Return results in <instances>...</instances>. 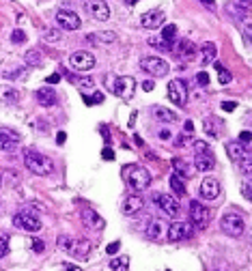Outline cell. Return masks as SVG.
Masks as SVG:
<instances>
[{
  "instance_id": "b9f144b4",
  "label": "cell",
  "mask_w": 252,
  "mask_h": 271,
  "mask_svg": "<svg viewBox=\"0 0 252 271\" xmlns=\"http://www.w3.org/2000/svg\"><path fill=\"white\" fill-rule=\"evenodd\" d=\"M24 39H26V35H24L22 30H13V32H11V41H13V43H22Z\"/></svg>"
},
{
  "instance_id": "603a6c76",
  "label": "cell",
  "mask_w": 252,
  "mask_h": 271,
  "mask_svg": "<svg viewBox=\"0 0 252 271\" xmlns=\"http://www.w3.org/2000/svg\"><path fill=\"white\" fill-rule=\"evenodd\" d=\"M82 220H84V224L88 226V228H95V230H102L104 224H106L102 215H97L93 209H84L82 211Z\"/></svg>"
},
{
  "instance_id": "ac0fdd59",
  "label": "cell",
  "mask_w": 252,
  "mask_h": 271,
  "mask_svg": "<svg viewBox=\"0 0 252 271\" xmlns=\"http://www.w3.org/2000/svg\"><path fill=\"white\" fill-rule=\"evenodd\" d=\"M17 142H20V136L15 131L0 127V151H13L17 147Z\"/></svg>"
},
{
  "instance_id": "4316f807",
  "label": "cell",
  "mask_w": 252,
  "mask_h": 271,
  "mask_svg": "<svg viewBox=\"0 0 252 271\" xmlns=\"http://www.w3.org/2000/svg\"><path fill=\"white\" fill-rule=\"evenodd\" d=\"M20 99V93L11 86H0V101L3 104H15Z\"/></svg>"
},
{
  "instance_id": "c3c4849f",
  "label": "cell",
  "mask_w": 252,
  "mask_h": 271,
  "mask_svg": "<svg viewBox=\"0 0 252 271\" xmlns=\"http://www.w3.org/2000/svg\"><path fill=\"white\" fill-rule=\"evenodd\" d=\"M235 108H237L235 101H224V104H222V110H227V112H233Z\"/></svg>"
},
{
  "instance_id": "db71d44e",
  "label": "cell",
  "mask_w": 252,
  "mask_h": 271,
  "mask_svg": "<svg viewBox=\"0 0 252 271\" xmlns=\"http://www.w3.org/2000/svg\"><path fill=\"white\" fill-rule=\"evenodd\" d=\"M65 140H67L65 131H58V133H56V142H58V144H62V142H65Z\"/></svg>"
},
{
  "instance_id": "ee69618b",
  "label": "cell",
  "mask_w": 252,
  "mask_h": 271,
  "mask_svg": "<svg viewBox=\"0 0 252 271\" xmlns=\"http://www.w3.org/2000/svg\"><path fill=\"white\" fill-rule=\"evenodd\" d=\"M248 142H252V133L250 131H241L239 133V144H248Z\"/></svg>"
},
{
  "instance_id": "9f6ffc18",
  "label": "cell",
  "mask_w": 252,
  "mask_h": 271,
  "mask_svg": "<svg viewBox=\"0 0 252 271\" xmlns=\"http://www.w3.org/2000/svg\"><path fill=\"white\" fill-rule=\"evenodd\" d=\"M160 138H162V140H168V138H170V131H168V129H162V131H160Z\"/></svg>"
},
{
  "instance_id": "d6a6232c",
  "label": "cell",
  "mask_w": 252,
  "mask_h": 271,
  "mask_svg": "<svg viewBox=\"0 0 252 271\" xmlns=\"http://www.w3.org/2000/svg\"><path fill=\"white\" fill-rule=\"evenodd\" d=\"M215 69H218V80H220V84H229L231 80H233V76H231V71L229 69H224L220 62H215Z\"/></svg>"
},
{
  "instance_id": "9a60e30c",
  "label": "cell",
  "mask_w": 252,
  "mask_h": 271,
  "mask_svg": "<svg viewBox=\"0 0 252 271\" xmlns=\"http://www.w3.org/2000/svg\"><path fill=\"white\" fill-rule=\"evenodd\" d=\"M220 183H218V179H213V177H207L203 179V183H201V196L205 198V200H215V198L220 196Z\"/></svg>"
},
{
  "instance_id": "2e32d148",
  "label": "cell",
  "mask_w": 252,
  "mask_h": 271,
  "mask_svg": "<svg viewBox=\"0 0 252 271\" xmlns=\"http://www.w3.org/2000/svg\"><path fill=\"white\" fill-rule=\"evenodd\" d=\"M164 20H166L164 11H160V9H155V11H149V13L142 15V17H140V24L145 26V28L153 30V28H160V26L164 24Z\"/></svg>"
},
{
  "instance_id": "277c9868",
  "label": "cell",
  "mask_w": 252,
  "mask_h": 271,
  "mask_svg": "<svg viewBox=\"0 0 252 271\" xmlns=\"http://www.w3.org/2000/svg\"><path fill=\"white\" fill-rule=\"evenodd\" d=\"M128 173V183L132 189H136V192H142V189H147L149 183H151V175H149V170L147 168H142V166H132L125 170Z\"/></svg>"
},
{
  "instance_id": "60d3db41",
  "label": "cell",
  "mask_w": 252,
  "mask_h": 271,
  "mask_svg": "<svg viewBox=\"0 0 252 271\" xmlns=\"http://www.w3.org/2000/svg\"><path fill=\"white\" fill-rule=\"evenodd\" d=\"M241 194H244L248 200H252V181H246V183L241 185Z\"/></svg>"
},
{
  "instance_id": "5bb4252c",
  "label": "cell",
  "mask_w": 252,
  "mask_h": 271,
  "mask_svg": "<svg viewBox=\"0 0 252 271\" xmlns=\"http://www.w3.org/2000/svg\"><path fill=\"white\" fill-rule=\"evenodd\" d=\"M86 11L91 13V17H95V20H100V22H106L108 17H110V9H108L104 0H88Z\"/></svg>"
},
{
  "instance_id": "11a10c76",
  "label": "cell",
  "mask_w": 252,
  "mask_h": 271,
  "mask_svg": "<svg viewBox=\"0 0 252 271\" xmlns=\"http://www.w3.org/2000/svg\"><path fill=\"white\" fill-rule=\"evenodd\" d=\"M185 142H187V136H183V133H181V136H179V140H177V147H183Z\"/></svg>"
},
{
  "instance_id": "e0dca14e",
  "label": "cell",
  "mask_w": 252,
  "mask_h": 271,
  "mask_svg": "<svg viewBox=\"0 0 252 271\" xmlns=\"http://www.w3.org/2000/svg\"><path fill=\"white\" fill-rule=\"evenodd\" d=\"M88 252H91V241L88 239H71V246L67 254L76 256V258H86Z\"/></svg>"
},
{
  "instance_id": "ab89813d",
  "label": "cell",
  "mask_w": 252,
  "mask_h": 271,
  "mask_svg": "<svg viewBox=\"0 0 252 271\" xmlns=\"http://www.w3.org/2000/svg\"><path fill=\"white\" fill-rule=\"evenodd\" d=\"M7 254H9V241H7V237L0 234V258H5Z\"/></svg>"
},
{
  "instance_id": "8fae6325",
  "label": "cell",
  "mask_w": 252,
  "mask_h": 271,
  "mask_svg": "<svg viewBox=\"0 0 252 271\" xmlns=\"http://www.w3.org/2000/svg\"><path fill=\"white\" fill-rule=\"evenodd\" d=\"M153 200H155V205L168 215V218H175V215H179V202H177V198H175V196H168V194H155V196H153Z\"/></svg>"
},
{
  "instance_id": "484cf974",
  "label": "cell",
  "mask_w": 252,
  "mask_h": 271,
  "mask_svg": "<svg viewBox=\"0 0 252 271\" xmlns=\"http://www.w3.org/2000/svg\"><path fill=\"white\" fill-rule=\"evenodd\" d=\"M37 101L41 106H54L56 104V93L52 88H39L37 90Z\"/></svg>"
},
{
  "instance_id": "83f0119b",
  "label": "cell",
  "mask_w": 252,
  "mask_h": 271,
  "mask_svg": "<svg viewBox=\"0 0 252 271\" xmlns=\"http://www.w3.org/2000/svg\"><path fill=\"white\" fill-rule=\"evenodd\" d=\"M153 114H155V119L158 121H164V123H175L177 121V114L175 112H170L166 110V108H153Z\"/></svg>"
},
{
  "instance_id": "4fadbf2b",
  "label": "cell",
  "mask_w": 252,
  "mask_h": 271,
  "mask_svg": "<svg viewBox=\"0 0 252 271\" xmlns=\"http://www.w3.org/2000/svg\"><path fill=\"white\" fill-rule=\"evenodd\" d=\"M190 234H192L190 224H185V222H175V224H170V226H168L166 239H168V241H173V243H177V241L187 239Z\"/></svg>"
},
{
  "instance_id": "7bdbcfd3",
  "label": "cell",
  "mask_w": 252,
  "mask_h": 271,
  "mask_svg": "<svg viewBox=\"0 0 252 271\" xmlns=\"http://www.w3.org/2000/svg\"><path fill=\"white\" fill-rule=\"evenodd\" d=\"M196 82H199L201 86H207V84H209V76H207L205 71H201V74L196 76Z\"/></svg>"
},
{
  "instance_id": "52a82bcc",
  "label": "cell",
  "mask_w": 252,
  "mask_h": 271,
  "mask_svg": "<svg viewBox=\"0 0 252 271\" xmlns=\"http://www.w3.org/2000/svg\"><path fill=\"white\" fill-rule=\"evenodd\" d=\"M220 228L229 234V237H239L244 232V218L239 213H227L220 222Z\"/></svg>"
},
{
  "instance_id": "836d02e7",
  "label": "cell",
  "mask_w": 252,
  "mask_h": 271,
  "mask_svg": "<svg viewBox=\"0 0 252 271\" xmlns=\"http://www.w3.org/2000/svg\"><path fill=\"white\" fill-rule=\"evenodd\" d=\"M58 39H60V32H58L56 28H48L46 32H43V41L54 43V41H58Z\"/></svg>"
},
{
  "instance_id": "f1b7e54d",
  "label": "cell",
  "mask_w": 252,
  "mask_h": 271,
  "mask_svg": "<svg viewBox=\"0 0 252 271\" xmlns=\"http://www.w3.org/2000/svg\"><path fill=\"white\" fill-rule=\"evenodd\" d=\"M175 35H177V26L175 24H166L164 30H162V41H164L166 48H170V43L175 41Z\"/></svg>"
},
{
  "instance_id": "f546056e",
  "label": "cell",
  "mask_w": 252,
  "mask_h": 271,
  "mask_svg": "<svg viewBox=\"0 0 252 271\" xmlns=\"http://www.w3.org/2000/svg\"><path fill=\"white\" fill-rule=\"evenodd\" d=\"M170 187H173V192L179 194V196L185 194V183H183V179L179 177V175H173V177H170Z\"/></svg>"
},
{
  "instance_id": "f35d334b",
  "label": "cell",
  "mask_w": 252,
  "mask_h": 271,
  "mask_svg": "<svg viewBox=\"0 0 252 271\" xmlns=\"http://www.w3.org/2000/svg\"><path fill=\"white\" fill-rule=\"evenodd\" d=\"M205 131L209 136H218V129H215V121L213 119H207L205 121Z\"/></svg>"
},
{
  "instance_id": "681fc988",
  "label": "cell",
  "mask_w": 252,
  "mask_h": 271,
  "mask_svg": "<svg viewBox=\"0 0 252 271\" xmlns=\"http://www.w3.org/2000/svg\"><path fill=\"white\" fill-rule=\"evenodd\" d=\"M102 157H104V159H114V153H112V149H104Z\"/></svg>"
},
{
  "instance_id": "d590c367",
  "label": "cell",
  "mask_w": 252,
  "mask_h": 271,
  "mask_svg": "<svg viewBox=\"0 0 252 271\" xmlns=\"http://www.w3.org/2000/svg\"><path fill=\"white\" fill-rule=\"evenodd\" d=\"M239 166H241V170H244L246 177H252V157H250V155H248L244 161H239Z\"/></svg>"
},
{
  "instance_id": "7402d4cb",
  "label": "cell",
  "mask_w": 252,
  "mask_h": 271,
  "mask_svg": "<svg viewBox=\"0 0 252 271\" xmlns=\"http://www.w3.org/2000/svg\"><path fill=\"white\" fill-rule=\"evenodd\" d=\"M196 52H199L196 50V45L192 41H187V39L179 41V45H177V56L183 58V60H192L196 56Z\"/></svg>"
},
{
  "instance_id": "4dcf8cb0",
  "label": "cell",
  "mask_w": 252,
  "mask_h": 271,
  "mask_svg": "<svg viewBox=\"0 0 252 271\" xmlns=\"http://www.w3.org/2000/svg\"><path fill=\"white\" fill-rule=\"evenodd\" d=\"M110 267H112V271H128V269H130V256H119V258H112Z\"/></svg>"
},
{
  "instance_id": "7a4b0ae2",
  "label": "cell",
  "mask_w": 252,
  "mask_h": 271,
  "mask_svg": "<svg viewBox=\"0 0 252 271\" xmlns=\"http://www.w3.org/2000/svg\"><path fill=\"white\" fill-rule=\"evenodd\" d=\"M106 86L110 93L128 99V97H132L136 82H134V78H130V76H106Z\"/></svg>"
},
{
  "instance_id": "7c38bea8",
  "label": "cell",
  "mask_w": 252,
  "mask_h": 271,
  "mask_svg": "<svg viewBox=\"0 0 252 271\" xmlns=\"http://www.w3.org/2000/svg\"><path fill=\"white\" fill-rule=\"evenodd\" d=\"M69 62H71V67L78 69V71H88V69L95 67V56L91 52H74Z\"/></svg>"
},
{
  "instance_id": "6da1fadb",
  "label": "cell",
  "mask_w": 252,
  "mask_h": 271,
  "mask_svg": "<svg viewBox=\"0 0 252 271\" xmlns=\"http://www.w3.org/2000/svg\"><path fill=\"white\" fill-rule=\"evenodd\" d=\"M24 164H26V168H28L30 173L39 175V177H46L54 170L52 159L46 157V155H41V153H35V151H26L24 153Z\"/></svg>"
},
{
  "instance_id": "7dc6e473",
  "label": "cell",
  "mask_w": 252,
  "mask_h": 271,
  "mask_svg": "<svg viewBox=\"0 0 252 271\" xmlns=\"http://www.w3.org/2000/svg\"><path fill=\"white\" fill-rule=\"evenodd\" d=\"M244 39L248 45H252V26H246V30H244Z\"/></svg>"
},
{
  "instance_id": "3957f363",
  "label": "cell",
  "mask_w": 252,
  "mask_h": 271,
  "mask_svg": "<svg viewBox=\"0 0 252 271\" xmlns=\"http://www.w3.org/2000/svg\"><path fill=\"white\" fill-rule=\"evenodd\" d=\"M194 151H196V168H199L201 173H209V170H213L215 157L209 151V144L199 140V142H194Z\"/></svg>"
},
{
  "instance_id": "44dd1931",
  "label": "cell",
  "mask_w": 252,
  "mask_h": 271,
  "mask_svg": "<svg viewBox=\"0 0 252 271\" xmlns=\"http://www.w3.org/2000/svg\"><path fill=\"white\" fill-rule=\"evenodd\" d=\"M227 11L231 13V15H235V20H246V17L250 15V11H252V5L250 3H231V5H227Z\"/></svg>"
},
{
  "instance_id": "8d00e7d4",
  "label": "cell",
  "mask_w": 252,
  "mask_h": 271,
  "mask_svg": "<svg viewBox=\"0 0 252 271\" xmlns=\"http://www.w3.org/2000/svg\"><path fill=\"white\" fill-rule=\"evenodd\" d=\"M26 62H28V65H35V67H37L39 65V62H41V58H39V52H28V54H26Z\"/></svg>"
},
{
  "instance_id": "816d5d0a",
  "label": "cell",
  "mask_w": 252,
  "mask_h": 271,
  "mask_svg": "<svg viewBox=\"0 0 252 271\" xmlns=\"http://www.w3.org/2000/svg\"><path fill=\"white\" fill-rule=\"evenodd\" d=\"M142 88H145L147 93H149V90H153V88H155V84H153L151 80H147V82H142Z\"/></svg>"
},
{
  "instance_id": "680465c9",
  "label": "cell",
  "mask_w": 252,
  "mask_h": 271,
  "mask_svg": "<svg viewBox=\"0 0 252 271\" xmlns=\"http://www.w3.org/2000/svg\"><path fill=\"white\" fill-rule=\"evenodd\" d=\"M0 185H3V175H0Z\"/></svg>"
},
{
  "instance_id": "f6af8a7d",
  "label": "cell",
  "mask_w": 252,
  "mask_h": 271,
  "mask_svg": "<svg viewBox=\"0 0 252 271\" xmlns=\"http://www.w3.org/2000/svg\"><path fill=\"white\" fill-rule=\"evenodd\" d=\"M30 246H33V250H35V252H43V248H46V243H43L41 239H33Z\"/></svg>"
},
{
  "instance_id": "f5cc1de1",
  "label": "cell",
  "mask_w": 252,
  "mask_h": 271,
  "mask_svg": "<svg viewBox=\"0 0 252 271\" xmlns=\"http://www.w3.org/2000/svg\"><path fill=\"white\" fill-rule=\"evenodd\" d=\"M48 82H50V84H56V82H60V76H58V74H52V76L48 78Z\"/></svg>"
},
{
  "instance_id": "ffe728a7",
  "label": "cell",
  "mask_w": 252,
  "mask_h": 271,
  "mask_svg": "<svg viewBox=\"0 0 252 271\" xmlns=\"http://www.w3.org/2000/svg\"><path fill=\"white\" fill-rule=\"evenodd\" d=\"M166 224L162 222V220H151L149 222V228H147V237L153 239V241H160V239H164L166 237Z\"/></svg>"
},
{
  "instance_id": "9c48e42d",
  "label": "cell",
  "mask_w": 252,
  "mask_h": 271,
  "mask_svg": "<svg viewBox=\"0 0 252 271\" xmlns=\"http://www.w3.org/2000/svg\"><path fill=\"white\" fill-rule=\"evenodd\" d=\"M168 99L175 106H185L187 101V86L183 80H170L168 84Z\"/></svg>"
},
{
  "instance_id": "e575fe53",
  "label": "cell",
  "mask_w": 252,
  "mask_h": 271,
  "mask_svg": "<svg viewBox=\"0 0 252 271\" xmlns=\"http://www.w3.org/2000/svg\"><path fill=\"white\" fill-rule=\"evenodd\" d=\"M173 166H175L177 175L181 177V179H183V177L187 175V164H185V161H181V159H175V161H173Z\"/></svg>"
},
{
  "instance_id": "1f68e13d",
  "label": "cell",
  "mask_w": 252,
  "mask_h": 271,
  "mask_svg": "<svg viewBox=\"0 0 252 271\" xmlns=\"http://www.w3.org/2000/svg\"><path fill=\"white\" fill-rule=\"evenodd\" d=\"M116 37H114V32H97V35H88V41H104V43H112Z\"/></svg>"
},
{
  "instance_id": "30bf717a",
  "label": "cell",
  "mask_w": 252,
  "mask_h": 271,
  "mask_svg": "<svg viewBox=\"0 0 252 271\" xmlns=\"http://www.w3.org/2000/svg\"><path fill=\"white\" fill-rule=\"evenodd\" d=\"M56 24L60 26L62 30H78L82 22H80L78 13L69 11V9H60V11L56 13Z\"/></svg>"
},
{
  "instance_id": "d6986e66",
  "label": "cell",
  "mask_w": 252,
  "mask_h": 271,
  "mask_svg": "<svg viewBox=\"0 0 252 271\" xmlns=\"http://www.w3.org/2000/svg\"><path fill=\"white\" fill-rule=\"evenodd\" d=\"M145 209V200H142L140 196H128L123 202V213L125 215H136Z\"/></svg>"
},
{
  "instance_id": "ba28073f",
  "label": "cell",
  "mask_w": 252,
  "mask_h": 271,
  "mask_svg": "<svg viewBox=\"0 0 252 271\" xmlns=\"http://www.w3.org/2000/svg\"><path fill=\"white\" fill-rule=\"evenodd\" d=\"M190 218H192V222H194L196 228L205 230L207 226H209L211 213H209V209H207V207H203L199 200H192V202H190Z\"/></svg>"
},
{
  "instance_id": "cb8c5ba5",
  "label": "cell",
  "mask_w": 252,
  "mask_h": 271,
  "mask_svg": "<svg viewBox=\"0 0 252 271\" xmlns=\"http://www.w3.org/2000/svg\"><path fill=\"white\" fill-rule=\"evenodd\" d=\"M227 153H229V157H231L233 161H237V164L248 157L244 144H239V142H229V144H227Z\"/></svg>"
},
{
  "instance_id": "f907efd6",
  "label": "cell",
  "mask_w": 252,
  "mask_h": 271,
  "mask_svg": "<svg viewBox=\"0 0 252 271\" xmlns=\"http://www.w3.org/2000/svg\"><path fill=\"white\" fill-rule=\"evenodd\" d=\"M80 86H84V88L86 86H93V80L91 78H82V80H80Z\"/></svg>"
},
{
  "instance_id": "74e56055",
  "label": "cell",
  "mask_w": 252,
  "mask_h": 271,
  "mask_svg": "<svg viewBox=\"0 0 252 271\" xmlns=\"http://www.w3.org/2000/svg\"><path fill=\"white\" fill-rule=\"evenodd\" d=\"M102 101H104V95H102V93H95L93 97L84 95V104H86V106H93V104H102Z\"/></svg>"
},
{
  "instance_id": "bcb514c9",
  "label": "cell",
  "mask_w": 252,
  "mask_h": 271,
  "mask_svg": "<svg viewBox=\"0 0 252 271\" xmlns=\"http://www.w3.org/2000/svg\"><path fill=\"white\" fill-rule=\"evenodd\" d=\"M119 248H121V241H114V243H110V246L106 248V252H108V254H116Z\"/></svg>"
},
{
  "instance_id": "6f0895ef",
  "label": "cell",
  "mask_w": 252,
  "mask_h": 271,
  "mask_svg": "<svg viewBox=\"0 0 252 271\" xmlns=\"http://www.w3.org/2000/svg\"><path fill=\"white\" fill-rule=\"evenodd\" d=\"M65 271H80V267H74V265L67 263V265H65Z\"/></svg>"
},
{
  "instance_id": "8992f818",
  "label": "cell",
  "mask_w": 252,
  "mask_h": 271,
  "mask_svg": "<svg viewBox=\"0 0 252 271\" xmlns=\"http://www.w3.org/2000/svg\"><path fill=\"white\" fill-rule=\"evenodd\" d=\"M13 224L17 226V228L28 230V232L41 230V220H39L33 211H20V213H15V215H13Z\"/></svg>"
},
{
  "instance_id": "5b68a950",
  "label": "cell",
  "mask_w": 252,
  "mask_h": 271,
  "mask_svg": "<svg viewBox=\"0 0 252 271\" xmlns=\"http://www.w3.org/2000/svg\"><path fill=\"white\" fill-rule=\"evenodd\" d=\"M140 69L142 71H147L149 76H155V78H164L170 67H168V62L164 58H158V56H147V58H142L140 60Z\"/></svg>"
},
{
  "instance_id": "d4e9b609",
  "label": "cell",
  "mask_w": 252,
  "mask_h": 271,
  "mask_svg": "<svg viewBox=\"0 0 252 271\" xmlns=\"http://www.w3.org/2000/svg\"><path fill=\"white\" fill-rule=\"evenodd\" d=\"M218 52H215V45L213 43H205L201 48V65H209V62L215 60Z\"/></svg>"
}]
</instances>
